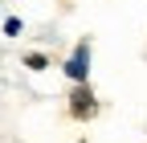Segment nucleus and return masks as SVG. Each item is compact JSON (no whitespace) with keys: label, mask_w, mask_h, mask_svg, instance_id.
<instances>
[{"label":"nucleus","mask_w":147,"mask_h":143,"mask_svg":"<svg viewBox=\"0 0 147 143\" xmlns=\"http://www.w3.org/2000/svg\"><path fill=\"white\" fill-rule=\"evenodd\" d=\"M90 53H94L90 37L74 41V49L65 53V61H61V74L69 78V86H86V82H90Z\"/></svg>","instance_id":"f257e3e1"},{"label":"nucleus","mask_w":147,"mask_h":143,"mask_svg":"<svg viewBox=\"0 0 147 143\" xmlns=\"http://www.w3.org/2000/svg\"><path fill=\"white\" fill-rule=\"evenodd\" d=\"M65 111L74 123H90L98 115V94H94V86H69V98H65Z\"/></svg>","instance_id":"f03ea898"},{"label":"nucleus","mask_w":147,"mask_h":143,"mask_svg":"<svg viewBox=\"0 0 147 143\" xmlns=\"http://www.w3.org/2000/svg\"><path fill=\"white\" fill-rule=\"evenodd\" d=\"M25 69H33V74H45V69H49V53H41V49L25 53Z\"/></svg>","instance_id":"7ed1b4c3"},{"label":"nucleus","mask_w":147,"mask_h":143,"mask_svg":"<svg viewBox=\"0 0 147 143\" xmlns=\"http://www.w3.org/2000/svg\"><path fill=\"white\" fill-rule=\"evenodd\" d=\"M0 33H4V37H21L25 21H21V16H4V21H0Z\"/></svg>","instance_id":"20e7f679"}]
</instances>
